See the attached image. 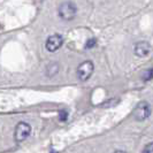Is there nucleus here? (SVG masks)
Masks as SVG:
<instances>
[{"label": "nucleus", "mask_w": 153, "mask_h": 153, "mask_svg": "<svg viewBox=\"0 0 153 153\" xmlns=\"http://www.w3.org/2000/svg\"><path fill=\"white\" fill-rule=\"evenodd\" d=\"M31 134V126L27 122L17 123L14 131V137L16 142H23L30 136Z\"/></svg>", "instance_id": "20e7f679"}, {"label": "nucleus", "mask_w": 153, "mask_h": 153, "mask_svg": "<svg viewBox=\"0 0 153 153\" xmlns=\"http://www.w3.org/2000/svg\"><path fill=\"white\" fill-rule=\"evenodd\" d=\"M62 44H63L62 36L59 35V33H55V35H52V36H50L48 38L46 39L45 47L48 52H55L61 47Z\"/></svg>", "instance_id": "39448f33"}, {"label": "nucleus", "mask_w": 153, "mask_h": 153, "mask_svg": "<svg viewBox=\"0 0 153 153\" xmlns=\"http://www.w3.org/2000/svg\"><path fill=\"white\" fill-rule=\"evenodd\" d=\"M143 152L144 153H153V142L149 143V144L145 146V149L143 150Z\"/></svg>", "instance_id": "6e6552de"}, {"label": "nucleus", "mask_w": 153, "mask_h": 153, "mask_svg": "<svg viewBox=\"0 0 153 153\" xmlns=\"http://www.w3.org/2000/svg\"><path fill=\"white\" fill-rule=\"evenodd\" d=\"M153 78V68L151 69H147V70H145L144 71V74L142 75V79L143 81H150V79H152Z\"/></svg>", "instance_id": "0eeeda50"}, {"label": "nucleus", "mask_w": 153, "mask_h": 153, "mask_svg": "<svg viewBox=\"0 0 153 153\" xmlns=\"http://www.w3.org/2000/svg\"><path fill=\"white\" fill-rule=\"evenodd\" d=\"M151 113H152V108L150 106V104L146 101L138 102L134 109V116L137 121H144L146 119H149Z\"/></svg>", "instance_id": "f03ea898"}, {"label": "nucleus", "mask_w": 153, "mask_h": 153, "mask_svg": "<svg viewBox=\"0 0 153 153\" xmlns=\"http://www.w3.org/2000/svg\"><path fill=\"white\" fill-rule=\"evenodd\" d=\"M96 44V39H91V40H89L88 43H86V47L89 48V47H92V46H94Z\"/></svg>", "instance_id": "1a4fd4ad"}, {"label": "nucleus", "mask_w": 153, "mask_h": 153, "mask_svg": "<svg viewBox=\"0 0 153 153\" xmlns=\"http://www.w3.org/2000/svg\"><path fill=\"white\" fill-rule=\"evenodd\" d=\"M93 70H94V66L91 61H84L82 62L78 68H77V78L82 82L88 81L93 74Z\"/></svg>", "instance_id": "7ed1b4c3"}, {"label": "nucleus", "mask_w": 153, "mask_h": 153, "mask_svg": "<svg viewBox=\"0 0 153 153\" xmlns=\"http://www.w3.org/2000/svg\"><path fill=\"white\" fill-rule=\"evenodd\" d=\"M77 13L76 5L71 1H65L58 8V14L65 21H70L73 20Z\"/></svg>", "instance_id": "f257e3e1"}, {"label": "nucleus", "mask_w": 153, "mask_h": 153, "mask_svg": "<svg viewBox=\"0 0 153 153\" xmlns=\"http://www.w3.org/2000/svg\"><path fill=\"white\" fill-rule=\"evenodd\" d=\"M134 52L137 56L143 58V56H146L151 52V46L146 42H138L137 44L135 45V47H134Z\"/></svg>", "instance_id": "423d86ee"}]
</instances>
